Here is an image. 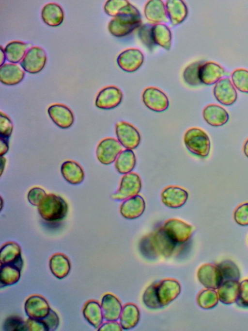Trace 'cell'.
Segmentation results:
<instances>
[{"instance_id":"1","label":"cell","mask_w":248,"mask_h":331,"mask_svg":"<svg viewBox=\"0 0 248 331\" xmlns=\"http://www.w3.org/2000/svg\"><path fill=\"white\" fill-rule=\"evenodd\" d=\"M176 244L162 227L144 237L140 243V249L143 255L150 258L169 257Z\"/></svg>"},{"instance_id":"2","label":"cell","mask_w":248,"mask_h":331,"mask_svg":"<svg viewBox=\"0 0 248 331\" xmlns=\"http://www.w3.org/2000/svg\"><path fill=\"white\" fill-rule=\"evenodd\" d=\"M141 24L139 11L129 3L122 8L119 14L110 21L108 29L111 34L120 37L128 34Z\"/></svg>"},{"instance_id":"3","label":"cell","mask_w":248,"mask_h":331,"mask_svg":"<svg viewBox=\"0 0 248 331\" xmlns=\"http://www.w3.org/2000/svg\"><path fill=\"white\" fill-rule=\"evenodd\" d=\"M184 141L187 149L192 154L204 158L210 150V141L206 133L201 129L192 128L185 133Z\"/></svg>"},{"instance_id":"4","label":"cell","mask_w":248,"mask_h":331,"mask_svg":"<svg viewBox=\"0 0 248 331\" xmlns=\"http://www.w3.org/2000/svg\"><path fill=\"white\" fill-rule=\"evenodd\" d=\"M46 60V54L44 50L41 47L34 46L27 50L20 62V65L26 72L35 74L44 68Z\"/></svg>"},{"instance_id":"5","label":"cell","mask_w":248,"mask_h":331,"mask_svg":"<svg viewBox=\"0 0 248 331\" xmlns=\"http://www.w3.org/2000/svg\"><path fill=\"white\" fill-rule=\"evenodd\" d=\"M41 205L40 214L47 220H60L65 216L66 213V204L62 199L55 196H48Z\"/></svg>"},{"instance_id":"6","label":"cell","mask_w":248,"mask_h":331,"mask_svg":"<svg viewBox=\"0 0 248 331\" xmlns=\"http://www.w3.org/2000/svg\"><path fill=\"white\" fill-rule=\"evenodd\" d=\"M141 188V181L135 173L125 174L122 177L119 189L113 194V199L122 200L137 195Z\"/></svg>"},{"instance_id":"7","label":"cell","mask_w":248,"mask_h":331,"mask_svg":"<svg viewBox=\"0 0 248 331\" xmlns=\"http://www.w3.org/2000/svg\"><path fill=\"white\" fill-rule=\"evenodd\" d=\"M115 132L118 140L125 148L136 149L140 141V135L137 129L132 125L120 121L116 124Z\"/></svg>"},{"instance_id":"8","label":"cell","mask_w":248,"mask_h":331,"mask_svg":"<svg viewBox=\"0 0 248 331\" xmlns=\"http://www.w3.org/2000/svg\"><path fill=\"white\" fill-rule=\"evenodd\" d=\"M121 145L119 141L114 138L103 139L97 147L96 153L97 159L104 165L111 164L121 152Z\"/></svg>"},{"instance_id":"9","label":"cell","mask_w":248,"mask_h":331,"mask_svg":"<svg viewBox=\"0 0 248 331\" xmlns=\"http://www.w3.org/2000/svg\"><path fill=\"white\" fill-rule=\"evenodd\" d=\"M163 228L176 244H181L187 241L191 237L193 231L191 225L177 219L167 220Z\"/></svg>"},{"instance_id":"10","label":"cell","mask_w":248,"mask_h":331,"mask_svg":"<svg viewBox=\"0 0 248 331\" xmlns=\"http://www.w3.org/2000/svg\"><path fill=\"white\" fill-rule=\"evenodd\" d=\"M142 98L145 105L155 112H163L167 109L169 105L166 95L155 87L146 88L142 93Z\"/></svg>"},{"instance_id":"11","label":"cell","mask_w":248,"mask_h":331,"mask_svg":"<svg viewBox=\"0 0 248 331\" xmlns=\"http://www.w3.org/2000/svg\"><path fill=\"white\" fill-rule=\"evenodd\" d=\"M122 99L123 94L119 88L115 86H108L98 92L95 104L99 109H111L118 106Z\"/></svg>"},{"instance_id":"12","label":"cell","mask_w":248,"mask_h":331,"mask_svg":"<svg viewBox=\"0 0 248 331\" xmlns=\"http://www.w3.org/2000/svg\"><path fill=\"white\" fill-rule=\"evenodd\" d=\"M156 292L161 307L166 306L175 299L181 292L179 283L172 279H166L156 283Z\"/></svg>"},{"instance_id":"13","label":"cell","mask_w":248,"mask_h":331,"mask_svg":"<svg viewBox=\"0 0 248 331\" xmlns=\"http://www.w3.org/2000/svg\"><path fill=\"white\" fill-rule=\"evenodd\" d=\"M197 277L200 282L209 289H217L223 282L218 267L211 264L202 265L198 271Z\"/></svg>"},{"instance_id":"14","label":"cell","mask_w":248,"mask_h":331,"mask_svg":"<svg viewBox=\"0 0 248 331\" xmlns=\"http://www.w3.org/2000/svg\"><path fill=\"white\" fill-rule=\"evenodd\" d=\"M47 113L53 122L60 128H69L74 123V116L72 111L64 104H52L48 108Z\"/></svg>"},{"instance_id":"15","label":"cell","mask_w":248,"mask_h":331,"mask_svg":"<svg viewBox=\"0 0 248 331\" xmlns=\"http://www.w3.org/2000/svg\"><path fill=\"white\" fill-rule=\"evenodd\" d=\"M144 60L142 53L137 49H128L122 52L118 56L117 62L123 70L133 72L142 65Z\"/></svg>"},{"instance_id":"16","label":"cell","mask_w":248,"mask_h":331,"mask_svg":"<svg viewBox=\"0 0 248 331\" xmlns=\"http://www.w3.org/2000/svg\"><path fill=\"white\" fill-rule=\"evenodd\" d=\"M213 92L216 99L224 105H231L237 99V92L228 78L217 82L214 86Z\"/></svg>"},{"instance_id":"17","label":"cell","mask_w":248,"mask_h":331,"mask_svg":"<svg viewBox=\"0 0 248 331\" xmlns=\"http://www.w3.org/2000/svg\"><path fill=\"white\" fill-rule=\"evenodd\" d=\"M161 199L162 202L166 206L178 208L185 204L188 199V193L181 187L170 186L162 191Z\"/></svg>"},{"instance_id":"18","label":"cell","mask_w":248,"mask_h":331,"mask_svg":"<svg viewBox=\"0 0 248 331\" xmlns=\"http://www.w3.org/2000/svg\"><path fill=\"white\" fill-rule=\"evenodd\" d=\"M25 309L29 318L34 319H42L50 310L46 301L38 296L31 297L26 300Z\"/></svg>"},{"instance_id":"19","label":"cell","mask_w":248,"mask_h":331,"mask_svg":"<svg viewBox=\"0 0 248 331\" xmlns=\"http://www.w3.org/2000/svg\"><path fill=\"white\" fill-rule=\"evenodd\" d=\"M145 208L144 199L140 196L136 195L124 201L121 205L120 211L124 218L134 219L140 217Z\"/></svg>"},{"instance_id":"20","label":"cell","mask_w":248,"mask_h":331,"mask_svg":"<svg viewBox=\"0 0 248 331\" xmlns=\"http://www.w3.org/2000/svg\"><path fill=\"white\" fill-rule=\"evenodd\" d=\"M202 115L204 120L213 127L224 125L228 122L229 118L227 111L217 104L206 106L203 110Z\"/></svg>"},{"instance_id":"21","label":"cell","mask_w":248,"mask_h":331,"mask_svg":"<svg viewBox=\"0 0 248 331\" xmlns=\"http://www.w3.org/2000/svg\"><path fill=\"white\" fill-rule=\"evenodd\" d=\"M24 76V71L16 64L6 63L0 67V81L3 84H17L23 80Z\"/></svg>"},{"instance_id":"22","label":"cell","mask_w":248,"mask_h":331,"mask_svg":"<svg viewBox=\"0 0 248 331\" xmlns=\"http://www.w3.org/2000/svg\"><path fill=\"white\" fill-rule=\"evenodd\" d=\"M101 309L104 319L109 321L117 320L122 312V305L119 299L114 296L105 295L101 302Z\"/></svg>"},{"instance_id":"23","label":"cell","mask_w":248,"mask_h":331,"mask_svg":"<svg viewBox=\"0 0 248 331\" xmlns=\"http://www.w3.org/2000/svg\"><path fill=\"white\" fill-rule=\"evenodd\" d=\"M225 74L224 68L212 62L204 63L201 67L200 78L202 83L211 85L218 82Z\"/></svg>"},{"instance_id":"24","label":"cell","mask_w":248,"mask_h":331,"mask_svg":"<svg viewBox=\"0 0 248 331\" xmlns=\"http://www.w3.org/2000/svg\"><path fill=\"white\" fill-rule=\"evenodd\" d=\"M217 294L219 300L226 304L235 302L238 298L240 283L236 280H228L223 281L217 288Z\"/></svg>"},{"instance_id":"25","label":"cell","mask_w":248,"mask_h":331,"mask_svg":"<svg viewBox=\"0 0 248 331\" xmlns=\"http://www.w3.org/2000/svg\"><path fill=\"white\" fill-rule=\"evenodd\" d=\"M41 17L45 23L51 27L60 26L64 19V12L61 6L54 2L46 4L41 11Z\"/></svg>"},{"instance_id":"26","label":"cell","mask_w":248,"mask_h":331,"mask_svg":"<svg viewBox=\"0 0 248 331\" xmlns=\"http://www.w3.org/2000/svg\"><path fill=\"white\" fill-rule=\"evenodd\" d=\"M146 18L153 23L167 22L168 16L164 3L160 0H151L144 8Z\"/></svg>"},{"instance_id":"27","label":"cell","mask_w":248,"mask_h":331,"mask_svg":"<svg viewBox=\"0 0 248 331\" xmlns=\"http://www.w3.org/2000/svg\"><path fill=\"white\" fill-rule=\"evenodd\" d=\"M165 7L168 17L173 25L182 23L187 15V7L182 0H167Z\"/></svg>"},{"instance_id":"28","label":"cell","mask_w":248,"mask_h":331,"mask_svg":"<svg viewBox=\"0 0 248 331\" xmlns=\"http://www.w3.org/2000/svg\"><path fill=\"white\" fill-rule=\"evenodd\" d=\"M0 263L12 265L21 269L23 262L20 256V249L16 244L9 243L1 249Z\"/></svg>"},{"instance_id":"29","label":"cell","mask_w":248,"mask_h":331,"mask_svg":"<svg viewBox=\"0 0 248 331\" xmlns=\"http://www.w3.org/2000/svg\"><path fill=\"white\" fill-rule=\"evenodd\" d=\"M28 45L20 41H13L5 46L4 51L7 60L13 64L20 62L26 54Z\"/></svg>"},{"instance_id":"30","label":"cell","mask_w":248,"mask_h":331,"mask_svg":"<svg viewBox=\"0 0 248 331\" xmlns=\"http://www.w3.org/2000/svg\"><path fill=\"white\" fill-rule=\"evenodd\" d=\"M61 172L63 178L72 184L79 183L84 178L82 168L78 163L72 161H66L62 164Z\"/></svg>"},{"instance_id":"31","label":"cell","mask_w":248,"mask_h":331,"mask_svg":"<svg viewBox=\"0 0 248 331\" xmlns=\"http://www.w3.org/2000/svg\"><path fill=\"white\" fill-rule=\"evenodd\" d=\"M140 319V312L138 308L134 304L129 303L125 305L120 315V324L124 330L134 328Z\"/></svg>"},{"instance_id":"32","label":"cell","mask_w":248,"mask_h":331,"mask_svg":"<svg viewBox=\"0 0 248 331\" xmlns=\"http://www.w3.org/2000/svg\"><path fill=\"white\" fill-rule=\"evenodd\" d=\"M152 36L154 43L167 50H170L171 42V34L170 29L165 24L153 25Z\"/></svg>"},{"instance_id":"33","label":"cell","mask_w":248,"mask_h":331,"mask_svg":"<svg viewBox=\"0 0 248 331\" xmlns=\"http://www.w3.org/2000/svg\"><path fill=\"white\" fill-rule=\"evenodd\" d=\"M136 165V157L131 149L122 151L116 160L115 166L117 171L122 174L130 173Z\"/></svg>"},{"instance_id":"34","label":"cell","mask_w":248,"mask_h":331,"mask_svg":"<svg viewBox=\"0 0 248 331\" xmlns=\"http://www.w3.org/2000/svg\"><path fill=\"white\" fill-rule=\"evenodd\" d=\"M83 315L87 321L95 328H98L102 322L103 316L101 307L95 301H90L86 304Z\"/></svg>"},{"instance_id":"35","label":"cell","mask_w":248,"mask_h":331,"mask_svg":"<svg viewBox=\"0 0 248 331\" xmlns=\"http://www.w3.org/2000/svg\"><path fill=\"white\" fill-rule=\"evenodd\" d=\"M50 269L57 278L65 277L70 269V265L67 258L62 254L54 255L50 260Z\"/></svg>"},{"instance_id":"36","label":"cell","mask_w":248,"mask_h":331,"mask_svg":"<svg viewBox=\"0 0 248 331\" xmlns=\"http://www.w3.org/2000/svg\"><path fill=\"white\" fill-rule=\"evenodd\" d=\"M204 61H197L188 66L183 73L185 81L191 86H197L202 83L200 78V70Z\"/></svg>"},{"instance_id":"37","label":"cell","mask_w":248,"mask_h":331,"mask_svg":"<svg viewBox=\"0 0 248 331\" xmlns=\"http://www.w3.org/2000/svg\"><path fill=\"white\" fill-rule=\"evenodd\" d=\"M20 269L10 265H2L0 266V283L9 285L16 283L19 279Z\"/></svg>"},{"instance_id":"38","label":"cell","mask_w":248,"mask_h":331,"mask_svg":"<svg viewBox=\"0 0 248 331\" xmlns=\"http://www.w3.org/2000/svg\"><path fill=\"white\" fill-rule=\"evenodd\" d=\"M218 294L212 289L202 291L197 298L199 306L204 309H209L215 307L218 303Z\"/></svg>"},{"instance_id":"39","label":"cell","mask_w":248,"mask_h":331,"mask_svg":"<svg viewBox=\"0 0 248 331\" xmlns=\"http://www.w3.org/2000/svg\"><path fill=\"white\" fill-rule=\"evenodd\" d=\"M223 279V282L228 280L238 281L240 278V271L232 261L226 260L217 265Z\"/></svg>"},{"instance_id":"40","label":"cell","mask_w":248,"mask_h":331,"mask_svg":"<svg viewBox=\"0 0 248 331\" xmlns=\"http://www.w3.org/2000/svg\"><path fill=\"white\" fill-rule=\"evenodd\" d=\"M232 79L234 86L240 91L248 93V71L242 69L235 70Z\"/></svg>"},{"instance_id":"41","label":"cell","mask_w":248,"mask_h":331,"mask_svg":"<svg viewBox=\"0 0 248 331\" xmlns=\"http://www.w3.org/2000/svg\"><path fill=\"white\" fill-rule=\"evenodd\" d=\"M156 283H155L149 286L145 291L142 298L144 304L152 309L161 307L156 295Z\"/></svg>"},{"instance_id":"42","label":"cell","mask_w":248,"mask_h":331,"mask_svg":"<svg viewBox=\"0 0 248 331\" xmlns=\"http://www.w3.org/2000/svg\"><path fill=\"white\" fill-rule=\"evenodd\" d=\"M153 25L146 24L139 29L138 35L142 43L149 49H152L155 45L152 36Z\"/></svg>"},{"instance_id":"43","label":"cell","mask_w":248,"mask_h":331,"mask_svg":"<svg viewBox=\"0 0 248 331\" xmlns=\"http://www.w3.org/2000/svg\"><path fill=\"white\" fill-rule=\"evenodd\" d=\"M129 2L126 0H109L104 5V11L108 16L116 17L121 9L128 4Z\"/></svg>"},{"instance_id":"44","label":"cell","mask_w":248,"mask_h":331,"mask_svg":"<svg viewBox=\"0 0 248 331\" xmlns=\"http://www.w3.org/2000/svg\"><path fill=\"white\" fill-rule=\"evenodd\" d=\"M5 331H28L26 322L16 316H11L6 319L3 324Z\"/></svg>"},{"instance_id":"45","label":"cell","mask_w":248,"mask_h":331,"mask_svg":"<svg viewBox=\"0 0 248 331\" xmlns=\"http://www.w3.org/2000/svg\"><path fill=\"white\" fill-rule=\"evenodd\" d=\"M233 218L235 222L239 225H248V202L239 205L233 213Z\"/></svg>"},{"instance_id":"46","label":"cell","mask_w":248,"mask_h":331,"mask_svg":"<svg viewBox=\"0 0 248 331\" xmlns=\"http://www.w3.org/2000/svg\"><path fill=\"white\" fill-rule=\"evenodd\" d=\"M13 130V124L10 118L4 113L0 114V137L8 139Z\"/></svg>"},{"instance_id":"47","label":"cell","mask_w":248,"mask_h":331,"mask_svg":"<svg viewBox=\"0 0 248 331\" xmlns=\"http://www.w3.org/2000/svg\"><path fill=\"white\" fill-rule=\"evenodd\" d=\"M40 320L45 324L47 331L55 330L59 325L58 316L51 309L46 316Z\"/></svg>"},{"instance_id":"48","label":"cell","mask_w":248,"mask_h":331,"mask_svg":"<svg viewBox=\"0 0 248 331\" xmlns=\"http://www.w3.org/2000/svg\"><path fill=\"white\" fill-rule=\"evenodd\" d=\"M237 301L240 306L248 307V280L240 283V293Z\"/></svg>"},{"instance_id":"49","label":"cell","mask_w":248,"mask_h":331,"mask_svg":"<svg viewBox=\"0 0 248 331\" xmlns=\"http://www.w3.org/2000/svg\"><path fill=\"white\" fill-rule=\"evenodd\" d=\"M26 323L28 331H47L45 324L40 319L30 318Z\"/></svg>"},{"instance_id":"50","label":"cell","mask_w":248,"mask_h":331,"mask_svg":"<svg viewBox=\"0 0 248 331\" xmlns=\"http://www.w3.org/2000/svg\"><path fill=\"white\" fill-rule=\"evenodd\" d=\"M98 331H122V327L117 322H110L104 323Z\"/></svg>"},{"instance_id":"51","label":"cell","mask_w":248,"mask_h":331,"mask_svg":"<svg viewBox=\"0 0 248 331\" xmlns=\"http://www.w3.org/2000/svg\"><path fill=\"white\" fill-rule=\"evenodd\" d=\"M0 155L5 154L9 149V144L7 139L3 138L2 137H0Z\"/></svg>"},{"instance_id":"52","label":"cell","mask_w":248,"mask_h":331,"mask_svg":"<svg viewBox=\"0 0 248 331\" xmlns=\"http://www.w3.org/2000/svg\"><path fill=\"white\" fill-rule=\"evenodd\" d=\"M0 66H1L4 64L6 59L4 49H3L1 46L0 48Z\"/></svg>"},{"instance_id":"53","label":"cell","mask_w":248,"mask_h":331,"mask_svg":"<svg viewBox=\"0 0 248 331\" xmlns=\"http://www.w3.org/2000/svg\"><path fill=\"white\" fill-rule=\"evenodd\" d=\"M243 150L245 155L248 158V139L244 144Z\"/></svg>"}]
</instances>
